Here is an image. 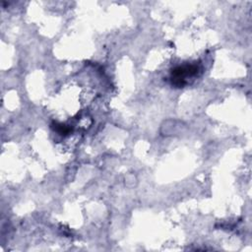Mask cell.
<instances>
[{"instance_id":"cell-1","label":"cell","mask_w":252,"mask_h":252,"mask_svg":"<svg viewBox=\"0 0 252 252\" xmlns=\"http://www.w3.org/2000/svg\"><path fill=\"white\" fill-rule=\"evenodd\" d=\"M199 71V66L195 64L179 66L172 71V84L177 87H183L187 83V78L196 76Z\"/></svg>"}]
</instances>
